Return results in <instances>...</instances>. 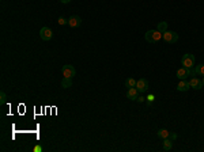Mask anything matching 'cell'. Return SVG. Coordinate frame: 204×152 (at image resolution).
<instances>
[{
    "label": "cell",
    "instance_id": "1",
    "mask_svg": "<svg viewBox=\"0 0 204 152\" xmlns=\"http://www.w3.org/2000/svg\"><path fill=\"white\" fill-rule=\"evenodd\" d=\"M162 34L163 33H161L159 30H149V31L146 33V35H144V38H146L147 42H151V44H154V42H158L162 39Z\"/></svg>",
    "mask_w": 204,
    "mask_h": 152
},
{
    "label": "cell",
    "instance_id": "2",
    "mask_svg": "<svg viewBox=\"0 0 204 152\" xmlns=\"http://www.w3.org/2000/svg\"><path fill=\"white\" fill-rule=\"evenodd\" d=\"M162 39H163L165 42H167V44H176V42L178 41V34L172 31V30H166V31L162 34Z\"/></svg>",
    "mask_w": 204,
    "mask_h": 152
},
{
    "label": "cell",
    "instance_id": "3",
    "mask_svg": "<svg viewBox=\"0 0 204 152\" xmlns=\"http://www.w3.org/2000/svg\"><path fill=\"white\" fill-rule=\"evenodd\" d=\"M181 64H182V67H185V68H193L195 56L192 55V53H186V55H184L182 58H181Z\"/></svg>",
    "mask_w": 204,
    "mask_h": 152
},
{
    "label": "cell",
    "instance_id": "4",
    "mask_svg": "<svg viewBox=\"0 0 204 152\" xmlns=\"http://www.w3.org/2000/svg\"><path fill=\"white\" fill-rule=\"evenodd\" d=\"M40 37L42 41H51L53 38V33L49 27L44 26V27H41V30H40Z\"/></svg>",
    "mask_w": 204,
    "mask_h": 152
},
{
    "label": "cell",
    "instance_id": "5",
    "mask_svg": "<svg viewBox=\"0 0 204 152\" xmlns=\"http://www.w3.org/2000/svg\"><path fill=\"white\" fill-rule=\"evenodd\" d=\"M61 72H63V76L64 78H74L75 75H76V71H75V68L72 65H69V64H67V65H64L63 68H61Z\"/></svg>",
    "mask_w": 204,
    "mask_h": 152
},
{
    "label": "cell",
    "instance_id": "6",
    "mask_svg": "<svg viewBox=\"0 0 204 152\" xmlns=\"http://www.w3.org/2000/svg\"><path fill=\"white\" fill-rule=\"evenodd\" d=\"M136 88L139 90V92H144L149 90V80L144 78L139 79L138 81H136Z\"/></svg>",
    "mask_w": 204,
    "mask_h": 152
},
{
    "label": "cell",
    "instance_id": "7",
    "mask_svg": "<svg viewBox=\"0 0 204 152\" xmlns=\"http://www.w3.org/2000/svg\"><path fill=\"white\" fill-rule=\"evenodd\" d=\"M68 25L72 27V29H75V27H79L80 25H82V18L78 15H72L71 18L68 19Z\"/></svg>",
    "mask_w": 204,
    "mask_h": 152
},
{
    "label": "cell",
    "instance_id": "8",
    "mask_svg": "<svg viewBox=\"0 0 204 152\" xmlns=\"http://www.w3.org/2000/svg\"><path fill=\"white\" fill-rule=\"evenodd\" d=\"M139 97V90L136 88V87H131V88H128L127 91V98L131 101H136Z\"/></svg>",
    "mask_w": 204,
    "mask_h": 152
},
{
    "label": "cell",
    "instance_id": "9",
    "mask_svg": "<svg viewBox=\"0 0 204 152\" xmlns=\"http://www.w3.org/2000/svg\"><path fill=\"white\" fill-rule=\"evenodd\" d=\"M189 84H191V88H195V90L203 88V81L197 78H192L191 80H189Z\"/></svg>",
    "mask_w": 204,
    "mask_h": 152
},
{
    "label": "cell",
    "instance_id": "10",
    "mask_svg": "<svg viewBox=\"0 0 204 152\" xmlns=\"http://www.w3.org/2000/svg\"><path fill=\"white\" fill-rule=\"evenodd\" d=\"M189 88H191V84H189V81H186L185 79H184V80H181L180 83L177 84V91L185 92V91H188Z\"/></svg>",
    "mask_w": 204,
    "mask_h": 152
},
{
    "label": "cell",
    "instance_id": "11",
    "mask_svg": "<svg viewBox=\"0 0 204 152\" xmlns=\"http://www.w3.org/2000/svg\"><path fill=\"white\" fill-rule=\"evenodd\" d=\"M176 76H177L180 80H184V79L188 78V69H186L185 67H182V68L177 69V72H176Z\"/></svg>",
    "mask_w": 204,
    "mask_h": 152
},
{
    "label": "cell",
    "instance_id": "12",
    "mask_svg": "<svg viewBox=\"0 0 204 152\" xmlns=\"http://www.w3.org/2000/svg\"><path fill=\"white\" fill-rule=\"evenodd\" d=\"M173 148L172 139H163V151H170Z\"/></svg>",
    "mask_w": 204,
    "mask_h": 152
},
{
    "label": "cell",
    "instance_id": "13",
    "mask_svg": "<svg viewBox=\"0 0 204 152\" xmlns=\"http://www.w3.org/2000/svg\"><path fill=\"white\" fill-rule=\"evenodd\" d=\"M61 87H63V88H69V87H72V79L71 78H63V80H61Z\"/></svg>",
    "mask_w": 204,
    "mask_h": 152
},
{
    "label": "cell",
    "instance_id": "14",
    "mask_svg": "<svg viewBox=\"0 0 204 152\" xmlns=\"http://www.w3.org/2000/svg\"><path fill=\"white\" fill-rule=\"evenodd\" d=\"M170 132L167 129H159L158 131V137L159 139H169Z\"/></svg>",
    "mask_w": 204,
    "mask_h": 152
},
{
    "label": "cell",
    "instance_id": "15",
    "mask_svg": "<svg viewBox=\"0 0 204 152\" xmlns=\"http://www.w3.org/2000/svg\"><path fill=\"white\" fill-rule=\"evenodd\" d=\"M156 30H159L161 33H165L167 30V22H159L158 26H156Z\"/></svg>",
    "mask_w": 204,
    "mask_h": 152
},
{
    "label": "cell",
    "instance_id": "16",
    "mask_svg": "<svg viewBox=\"0 0 204 152\" xmlns=\"http://www.w3.org/2000/svg\"><path fill=\"white\" fill-rule=\"evenodd\" d=\"M136 79H133V78H129V79H127L125 80V86L128 87V88H131V87H136Z\"/></svg>",
    "mask_w": 204,
    "mask_h": 152
},
{
    "label": "cell",
    "instance_id": "17",
    "mask_svg": "<svg viewBox=\"0 0 204 152\" xmlns=\"http://www.w3.org/2000/svg\"><path fill=\"white\" fill-rule=\"evenodd\" d=\"M195 71H196L197 75H202L204 76V64H200V65H196V68H195Z\"/></svg>",
    "mask_w": 204,
    "mask_h": 152
},
{
    "label": "cell",
    "instance_id": "18",
    "mask_svg": "<svg viewBox=\"0 0 204 152\" xmlns=\"http://www.w3.org/2000/svg\"><path fill=\"white\" fill-rule=\"evenodd\" d=\"M5 101H7V95H5L4 91L0 92V105H4Z\"/></svg>",
    "mask_w": 204,
    "mask_h": 152
},
{
    "label": "cell",
    "instance_id": "19",
    "mask_svg": "<svg viewBox=\"0 0 204 152\" xmlns=\"http://www.w3.org/2000/svg\"><path fill=\"white\" fill-rule=\"evenodd\" d=\"M146 99H147V102H149V106H150V105H151V103L154 102V101H155V95H154V94H149V95L146 97Z\"/></svg>",
    "mask_w": 204,
    "mask_h": 152
},
{
    "label": "cell",
    "instance_id": "20",
    "mask_svg": "<svg viewBox=\"0 0 204 152\" xmlns=\"http://www.w3.org/2000/svg\"><path fill=\"white\" fill-rule=\"evenodd\" d=\"M57 22H59V25H61V26H63V25H68V21H67L65 18H63V16H60Z\"/></svg>",
    "mask_w": 204,
    "mask_h": 152
},
{
    "label": "cell",
    "instance_id": "21",
    "mask_svg": "<svg viewBox=\"0 0 204 152\" xmlns=\"http://www.w3.org/2000/svg\"><path fill=\"white\" fill-rule=\"evenodd\" d=\"M188 69V76H192V78H193V75L196 74V71H195L193 68H186Z\"/></svg>",
    "mask_w": 204,
    "mask_h": 152
},
{
    "label": "cell",
    "instance_id": "22",
    "mask_svg": "<svg viewBox=\"0 0 204 152\" xmlns=\"http://www.w3.org/2000/svg\"><path fill=\"white\" fill-rule=\"evenodd\" d=\"M169 137H170V139H172V140H173V141H174V140H176V139H177V133H172V134H170V136H169Z\"/></svg>",
    "mask_w": 204,
    "mask_h": 152
},
{
    "label": "cell",
    "instance_id": "23",
    "mask_svg": "<svg viewBox=\"0 0 204 152\" xmlns=\"http://www.w3.org/2000/svg\"><path fill=\"white\" fill-rule=\"evenodd\" d=\"M144 99H146L144 97H138V99H136V101H138V102H144Z\"/></svg>",
    "mask_w": 204,
    "mask_h": 152
},
{
    "label": "cell",
    "instance_id": "24",
    "mask_svg": "<svg viewBox=\"0 0 204 152\" xmlns=\"http://www.w3.org/2000/svg\"><path fill=\"white\" fill-rule=\"evenodd\" d=\"M34 151H42V147H40V145H37V147L34 148Z\"/></svg>",
    "mask_w": 204,
    "mask_h": 152
},
{
    "label": "cell",
    "instance_id": "25",
    "mask_svg": "<svg viewBox=\"0 0 204 152\" xmlns=\"http://www.w3.org/2000/svg\"><path fill=\"white\" fill-rule=\"evenodd\" d=\"M60 2H61V3H63V4H68V3H69V2H71V0H60Z\"/></svg>",
    "mask_w": 204,
    "mask_h": 152
},
{
    "label": "cell",
    "instance_id": "26",
    "mask_svg": "<svg viewBox=\"0 0 204 152\" xmlns=\"http://www.w3.org/2000/svg\"><path fill=\"white\" fill-rule=\"evenodd\" d=\"M202 81H203V87H204V78H203V80H202Z\"/></svg>",
    "mask_w": 204,
    "mask_h": 152
}]
</instances>
